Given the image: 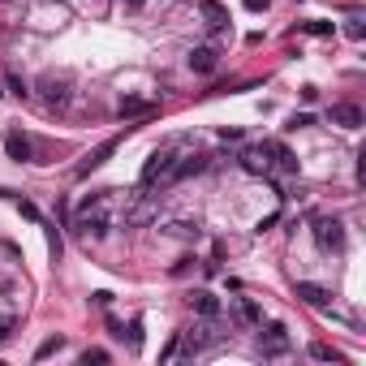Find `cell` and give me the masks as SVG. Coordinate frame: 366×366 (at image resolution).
I'll return each mask as SVG.
<instances>
[{"instance_id": "4", "label": "cell", "mask_w": 366, "mask_h": 366, "mask_svg": "<svg viewBox=\"0 0 366 366\" xmlns=\"http://www.w3.org/2000/svg\"><path fill=\"white\" fill-rule=\"evenodd\" d=\"M259 354L263 358H280V354H289V332H284L280 323H267L259 332Z\"/></svg>"}, {"instance_id": "5", "label": "cell", "mask_w": 366, "mask_h": 366, "mask_svg": "<svg viewBox=\"0 0 366 366\" xmlns=\"http://www.w3.org/2000/svg\"><path fill=\"white\" fill-rule=\"evenodd\" d=\"M237 164H242L250 177H272V155H267V147H246L237 155Z\"/></svg>"}, {"instance_id": "10", "label": "cell", "mask_w": 366, "mask_h": 366, "mask_svg": "<svg viewBox=\"0 0 366 366\" xmlns=\"http://www.w3.org/2000/svg\"><path fill=\"white\" fill-rule=\"evenodd\" d=\"M220 65V52H216V47H194V52H190V69H194V73H211Z\"/></svg>"}, {"instance_id": "19", "label": "cell", "mask_w": 366, "mask_h": 366, "mask_svg": "<svg viewBox=\"0 0 366 366\" xmlns=\"http://www.w3.org/2000/svg\"><path fill=\"white\" fill-rule=\"evenodd\" d=\"M164 233H172V237H198V220H177V225H168Z\"/></svg>"}, {"instance_id": "17", "label": "cell", "mask_w": 366, "mask_h": 366, "mask_svg": "<svg viewBox=\"0 0 366 366\" xmlns=\"http://www.w3.org/2000/svg\"><path fill=\"white\" fill-rule=\"evenodd\" d=\"M60 250H65V242H60V229L47 225V254H52V263H60Z\"/></svg>"}, {"instance_id": "9", "label": "cell", "mask_w": 366, "mask_h": 366, "mask_svg": "<svg viewBox=\"0 0 366 366\" xmlns=\"http://www.w3.org/2000/svg\"><path fill=\"white\" fill-rule=\"evenodd\" d=\"M5 155L13 164H26L30 160V138L22 130H5Z\"/></svg>"}, {"instance_id": "27", "label": "cell", "mask_w": 366, "mask_h": 366, "mask_svg": "<svg viewBox=\"0 0 366 366\" xmlns=\"http://www.w3.org/2000/svg\"><path fill=\"white\" fill-rule=\"evenodd\" d=\"M9 91H13V95H30L26 82H22V78H13V73H9Z\"/></svg>"}, {"instance_id": "26", "label": "cell", "mask_w": 366, "mask_h": 366, "mask_svg": "<svg viewBox=\"0 0 366 366\" xmlns=\"http://www.w3.org/2000/svg\"><path fill=\"white\" fill-rule=\"evenodd\" d=\"M242 5H246L250 13H267V5H272V0H242Z\"/></svg>"}, {"instance_id": "18", "label": "cell", "mask_w": 366, "mask_h": 366, "mask_svg": "<svg viewBox=\"0 0 366 366\" xmlns=\"http://www.w3.org/2000/svg\"><path fill=\"white\" fill-rule=\"evenodd\" d=\"M60 349H65V336H47L39 349H35V358L43 362V358H52V354H60Z\"/></svg>"}, {"instance_id": "7", "label": "cell", "mask_w": 366, "mask_h": 366, "mask_svg": "<svg viewBox=\"0 0 366 366\" xmlns=\"http://www.w3.org/2000/svg\"><path fill=\"white\" fill-rule=\"evenodd\" d=\"M328 121L341 125V130H358V125H362V108L358 104H332L328 108Z\"/></svg>"}, {"instance_id": "2", "label": "cell", "mask_w": 366, "mask_h": 366, "mask_svg": "<svg viewBox=\"0 0 366 366\" xmlns=\"http://www.w3.org/2000/svg\"><path fill=\"white\" fill-rule=\"evenodd\" d=\"M39 95L47 108H65L69 104V73H43L39 78Z\"/></svg>"}, {"instance_id": "13", "label": "cell", "mask_w": 366, "mask_h": 366, "mask_svg": "<svg viewBox=\"0 0 366 366\" xmlns=\"http://www.w3.org/2000/svg\"><path fill=\"white\" fill-rule=\"evenodd\" d=\"M113 336H121V341H125V345H130V349H134V354H138V349H142V323L134 319L130 328H125V323H117V319H113Z\"/></svg>"}, {"instance_id": "28", "label": "cell", "mask_w": 366, "mask_h": 366, "mask_svg": "<svg viewBox=\"0 0 366 366\" xmlns=\"http://www.w3.org/2000/svg\"><path fill=\"white\" fill-rule=\"evenodd\" d=\"M87 9H95V18H104V13H108V0H87Z\"/></svg>"}, {"instance_id": "3", "label": "cell", "mask_w": 366, "mask_h": 366, "mask_svg": "<svg viewBox=\"0 0 366 366\" xmlns=\"http://www.w3.org/2000/svg\"><path fill=\"white\" fill-rule=\"evenodd\" d=\"M314 246H319V250H332V254H336V250H345V225H341V220L336 216H323V220H314Z\"/></svg>"}, {"instance_id": "15", "label": "cell", "mask_w": 366, "mask_h": 366, "mask_svg": "<svg viewBox=\"0 0 366 366\" xmlns=\"http://www.w3.org/2000/svg\"><path fill=\"white\" fill-rule=\"evenodd\" d=\"M237 319H246V323H263V310L254 306L250 297H242V301H237Z\"/></svg>"}, {"instance_id": "12", "label": "cell", "mask_w": 366, "mask_h": 366, "mask_svg": "<svg viewBox=\"0 0 366 366\" xmlns=\"http://www.w3.org/2000/svg\"><path fill=\"white\" fill-rule=\"evenodd\" d=\"M190 306H194L203 319H220V301H216V293H207V289H198L194 297H190Z\"/></svg>"}, {"instance_id": "16", "label": "cell", "mask_w": 366, "mask_h": 366, "mask_svg": "<svg viewBox=\"0 0 366 366\" xmlns=\"http://www.w3.org/2000/svg\"><path fill=\"white\" fill-rule=\"evenodd\" d=\"M310 358H314V362H341V349H332V345H323V341H314V345H310Z\"/></svg>"}, {"instance_id": "8", "label": "cell", "mask_w": 366, "mask_h": 366, "mask_svg": "<svg viewBox=\"0 0 366 366\" xmlns=\"http://www.w3.org/2000/svg\"><path fill=\"white\" fill-rule=\"evenodd\" d=\"M293 293L306 301V306H314V310H328V301H332V293L323 289V284H310V280H297Z\"/></svg>"}, {"instance_id": "23", "label": "cell", "mask_w": 366, "mask_h": 366, "mask_svg": "<svg viewBox=\"0 0 366 366\" xmlns=\"http://www.w3.org/2000/svg\"><path fill=\"white\" fill-rule=\"evenodd\" d=\"M306 125H314L310 113H293V117H289V130H306Z\"/></svg>"}, {"instance_id": "21", "label": "cell", "mask_w": 366, "mask_h": 366, "mask_svg": "<svg viewBox=\"0 0 366 366\" xmlns=\"http://www.w3.org/2000/svg\"><path fill=\"white\" fill-rule=\"evenodd\" d=\"M181 354V332H177V336H172L168 345H164V354H160V362H172V358H177Z\"/></svg>"}, {"instance_id": "20", "label": "cell", "mask_w": 366, "mask_h": 366, "mask_svg": "<svg viewBox=\"0 0 366 366\" xmlns=\"http://www.w3.org/2000/svg\"><path fill=\"white\" fill-rule=\"evenodd\" d=\"M301 30H306V35H332L336 26L332 22H301Z\"/></svg>"}, {"instance_id": "14", "label": "cell", "mask_w": 366, "mask_h": 366, "mask_svg": "<svg viewBox=\"0 0 366 366\" xmlns=\"http://www.w3.org/2000/svg\"><path fill=\"white\" fill-rule=\"evenodd\" d=\"M203 9H207V26H211V30H225L229 26V13L220 9L216 0H203Z\"/></svg>"}, {"instance_id": "29", "label": "cell", "mask_w": 366, "mask_h": 366, "mask_svg": "<svg viewBox=\"0 0 366 366\" xmlns=\"http://www.w3.org/2000/svg\"><path fill=\"white\" fill-rule=\"evenodd\" d=\"M125 5H130V9H142V5H147V0H125Z\"/></svg>"}, {"instance_id": "11", "label": "cell", "mask_w": 366, "mask_h": 366, "mask_svg": "<svg viewBox=\"0 0 366 366\" xmlns=\"http://www.w3.org/2000/svg\"><path fill=\"white\" fill-rule=\"evenodd\" d=\"M267 147V155H272V168H280V172H297V155L289 151V147H280V142H263Z\"/></svg>"}, {"instance_id": "25", "label": "cell", "mask_w": 366, "mask_h": 366, "mask_svg": "<svg viewBox=\"0 0 366 366\" xmlns=\"http://www.w3.org/2000/svg\"><path fill=\"white\" fill-rule=\"evenodd\" d=\"M13 328H18V323H13V319H9V314H5V319H0V345H5V341L13 336Z\"/></svg>"}, {"instance_id": "6", "label": "cell", "mask_w": 366, "mask_h": 366, "mask_svg": "<svg viewBox=\"0 0 366 366\" xmlns=\"http://www.w3.org/2000/svg\"><path fill=\"white\" fill-rule=\"evenodd\" d=\"M117 147H121V138H108V142H100V147H95V151L87 155L82 164H78V177H91L95 168H104V164H108V160L117 155Z\"/></svg>"}, {"instance_id": "24", "label": "cell", "mask_w": 366, "mask_h": 366, "mask_svg": "<svg viewBox=\"0 0 366 366\" xmlns=\"http://www.w3.org/2000/svg\"><path fill=\"white\" fill-rule=\"evenodd\" d=\"M345 35H349V39H366V26H362V22L354 18V22H349V26H345Z\"/></svg>"}, {"instance_id": "22", "label": "cell", "mask_w": 366, "mask_h": 366, "mask_svg": "<svg viewBox=\"0 0 366 366\" xmlns=\"http://www.w3.org/2000/svg\"><path fill=\"white\" fill-rule=\"evenodd\" d=\"M91 362H108V349H82V366Z\"/></svg>"}, {"instance_id": "1", "label": "cell", "mask_w": 366, "mask_h": 366, "mask_svg": "<svg viewBox=\"0 0 366 366\" xmlns=\"http://www.w3.org/2000/svg\"><path fill=\"white\" fill-rule=\"evenodd\" d=\"M113 194L117 190H100V194H91L82 207H78L73 229L82 237H108V229H113Z\"/></svg>"}]
</instances>
